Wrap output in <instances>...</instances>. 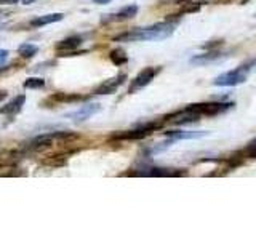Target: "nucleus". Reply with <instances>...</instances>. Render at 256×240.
Wrapping results in <instances>:
<instances>
[{"mask_svg": "<svg viewBox=\"0 0 256 240\" xmlns=\"http://www.w3.org/2000/svg\"><path fill=\"white\" fill-rule=\"evenodd\" d=\"M126 74H117L116 77H110L108 80H104L101 85H98L93 90L94 94H110V93H116L120 85L125 82Z\"/></svg>", "mask_w": 256, "mask_h": 240, "instance_id": "6e6552de", "label": "nucleus"}, {"mask_svg": "<svg viewBox=\"0 0 256 240\" xmlns=\"http://www.w3.org/2000/svg\"><path fill=\"white\" fill-rule=\"evenodd\" d=\"M8 54H10V53H8L6 50H4V48H0V64H4V62L8 60Z\"/></svg>", "mask_w": 256, "mask_h": 240, "instance_id": "aec40b11", "label": "nucleus"}, {"mask_svg": "<svg viewBox=\"0 0 256 240\" xmlns=\"http://www.w3.org/2000/svg\"><path fill=\"white\" fill-rule=\"evenodd\" d=\"M242 156H245L246 158H256V138L246 144V148L242 150Z\"/></svg>", "mask_w": 256, "mask_h": 240, "instance_id": "6ab92c4d", "label": "nucleus"}, {"mask_svg": "<svg viewBox=\"0 0 256 240\" xmlns=\"http://www.w3.org/2000/svg\"><path fill=\"white\" fill-rule=\"evenodd\" d=\"M109 60L116 64V66H124L128 61V54L124 48H114L110 53H109Z\"/></svg>", "mask_w": 256, "mask_h": 240, "instance_id": "2eb2a0df", "label": "nucleus"}, {"mask_svg": "<svg viewBox=\"0 0 256 240\" xmlns=\"http://www.w3.org/2000/svg\"><path fill=\"white\" fill-rule=\"evenodd\" d=\"M162 70V68L160 66H150V68H144L138 76H136L133 80H132V84L130 86H128V93H134V92H138L141 90V88H144L146 85H149L152 80H154L157 77L158 72Z\"/></svg>", "mask_w": 256, "mask_h": 240, "instance_id": "39448f33", "label": "nucleus"}, {"mask_svg": "<svg viewBox=\"0 0 256 240\" xmlns=\"http://www.w3.org/2000/svg\"><path fill=\"white\" fill-rule=\"evenodd\" d=\"M64 18L62 13H50V14H44V16H37L30 21V26L32 28H42L46 26V24H52V22H58Z\"/></svg>", "mask_w": 256, "mask_h": 240, "instance_id": "ddd939ff", "label": "nucleus"}, {"mask_svg": "<svg viewBox=\"0 0 256 240\" xmlns=\"http://www.w3.org/2000/svg\"><path fill=\"white\" fill-rule=\"evenodd\" d=\"M22 85L28 90H42V88H45V80L40 77H29L24 80Z\"/></svg>", "mask_w": 256, "mask_h": 240, "instance_id": "a211bd4d", "label": "nucleus"}, {"mask_svg": "<svg viewBox=\"0 0 256 240\" xmlns=\"http://www.w3.org/2000/svg\"><path fill=\"white\" fill-rule=\"evenodd\" d=\"M94 4H100V5H106V4H109L110 0H93Z\"/></svg>", "mask_w": 256, "mask_h": 240, "instance_id": "4be33fe9", "label": "nucleus"}, {"mask_svg": "<svg viewBox=\"0 0 256 240\" xmlns=\"http://www.w3.org/2000/svg\"><path fill=\"white\" fill-rule=\"evenodd\" d=\"M254 64V61H250L246 64H242L234 70H229V72H224V74L218 76L213 80V85L216 86H236L244 84L246 77H248V72L252 70V66Z\"/></svg>", "mask_w": 256, "mask_h": 240, "instance_id": "f03ea898", "label": "nucleus"}, {"mask_svg": "<svg viewBox=\"0 0 256 240\" xmlns=\"http://www.w3.org/2000/svg\"><path fill=\"white\" fill-rule=\"evenodd\" d=\"M50 100L56 102H77V101L86 100V96L77 94V93H54L50 96Z\"/></svg>", "mask_w": 256, "mask_h": 240, "instance_id": "4468645a", "label": "nucleus"}, {"mask_svg": "<svg viewBox=\"0 0 256 240\" xmlns=\"http://www.w3.org/2000/svg\"><path fill=\"white\" fill-rule=\"evenodd\" d=\"M24 102H26V94H18V96H14V98L8 101V102L5 104V106H2V109H0V114L5 116L6 118L13 120V118L22 110Z\"/></svg>", "mask_w": 256, "mask_h": 240, "instance_id": "1a4fd4ad", "label": "nucleus"}, {"mask_svg": "<svg viewBox=\"0 0 256 240\" xmlns=\"http://www.w3.org/2000/svg\"><path fill=\"white\" fill-rule=\"evenodd\" d=\"M18 2H20V0H0V4H2V5H14Z\"/></svg>", "mask_w": 256, "mask_h": 240, "instance_id": "412c9836", "label": "nucleus"}, {"mask_svg": "<svg viewBox=\"0 0 256 240\" xmlns=\"http://www.w3.org/2000/svg\"><path fill=\"white\" fill-rule=\"evenodd\" d=\"M18 53L21 58L24 60H29V58H34V56L38 53V46L34 44H22L18 46Z\"/></svg>", "mask_w": 256, "mask_h": 240, "instance_id": "dca6fc26", "label": "nucleus"}, {"mask_svg": "<svg viewBox=\"0 0 256 240\" xmlns=\"http://www.w3.org/2000/svg\"><path fill=\"white\" fill-rule=\"evenodd\" d=\"M248 2V0H242V4H246Z\"/></svg>", "mask_w": 256, "mask_h": 240, "instance_id": "393cba45", "label": "nucleus"}, {"mask_svg": "<svg viewBox=\"0 0 256 240\" xmlns=\"http://www.w3.org/2000/svg\"><path fill=\"white\" fill-rule=\"evenodd\" d=\"M162 126L160 122H149V124H142V125H138L133 130H128V132H124V133H117L114 134V138L117 140H142L149 136L152 132L158 130V128Z\"/></svg>", "mask_w": 256, "mask_h": 240, "instance_id": "20e7f679", "label": "nucleus"}, {"mask_svg": "<svg viewBox=\"0 0 256 240\" xmlns=\"http://www.w3.org/2000/svg\"><path fill=\"white\" fill-rule=\"evenodd\" d=\"M176 28V21H164L152 24L148 28H138L133 30H128L125 34L117 36L116 42H140V40H164L170 37Z\"/></svg>", "mask_w": 256, "mask_h": 240, "instance_id": "f257e3e1", "label": "nucleus"}, {"mask_svg": "<svg viewBox=\"0 0 256 240\" xmlns=\"http://www.w3.org/2000/svg\"><path fill=\"white\" fill-rule=\"evenodd\" d=\"M2 70H4V69H2V68H0V74H2Z\"/></svg>", "mask_w": 256, "mask_h": 240, "instance_id": "a878e982", "label": "nucleus"}, {"mask_svg": "<svg viewBox=\"0 0 256 240\" xmlns=\"http://www.w3.org/2000/svg\"><path fill=\"white\" fill-rule=\"evenodd\" d=\"M216 60H220V53L218 52H208L205 54L194 56V58L190 60V62H194V64H206V62H212V61H216Z\"/></svg>", "mask_w": 256, "mask_h": 240, "instance_id": "f3484780", "label": "nucleus"}, {"mask_svg": "<svg viewBox=\"0 0 256 240\" xmlns=\"http://www.w3.org/2000/svg\"><path fill=\"white\" fill-rule=\"evenodd\" d=\"M6 98V92H4V90H0V102H2Z\"/></svg>", "mask_w": 256, "mask_h": 240, "instance_id": "b1692460", "label": "nucleus"}, {"mask_svg": "<svg viewBox=\"0 0 256 240\" xmlns=\"http://www.w3.org/2000/svg\"><path fill=\"white\" fill-rule=\"evenodd\" d=\"M232 108V102H221V101H213V102H197V104H190L186 109L194 112V114L200 117H214L224 114L226 110Z\"/></svg>", "mask_w": 256, "mask_h": 240, "instance_id": "7ed1b4c3", "label": "nucleus"}, {"mask_svg": "<svg viewBox=\"0 0 256 240\" xmlns=\"http://www.w3.org/2000/svg\"><path fill=\"white\" fill-rule=\"evenodd\" d=\"M138 5H128L124 6L122 10H118L117 13H110V14H104V18H101V22L106 24V22H120V21H126V20H132L133 16H136L138 13Z\"/></svg>", "mask_w": 256, "mask_h": 240, "instance_id": "9d476101", "label": "nucleus"}, {"mask_svg": "<svg viewBox=\"0 0 256 240\" xmlns=\"http://www.w3.org/2000/svg\"><path fill=\"white\" fill-rule=\"evenodd\" d=\"M138 176H178L182 174L181 172H176L173 168H160V166H146L142 172H136Z\"/></svg>", "mask_w": 256, "mask_h": 240, "instance_id": "9b49d317", "label": "nucleus"}, {"mask_svg": "<svg viewBox=\"0 0 256 240\" xmlns=\"http://www.w3.org/2000/svg\"><path fill=\"white\" fill-rule=\"evenodd\" d=\"M168 138H172L174 141L178 140H197V138H204L208 134V132H184V130H170L165 132Z\"/></svg>", "mask_w": 256, "mask_h": 240, "instance_id": "f8f14e48", "label": "nucleus"}, {"mask_svg": "<svg viewBox=\"0 0 256 240\" xmlns=\"http://www.w3.org/2000/svg\"><path fill=\"white\" fill-rule=\"evenodd\" d=\"M84 37L82 36H69L62 38L60 44H56V50L61 53V56H74V54H82L86 52H78L77 48L82 45Z\"/></svg>", "mask_w": 256, "mask_h": 240, "instance_id": "423d86ee", "label": "nucleus"}, {"mask_svg": "<svg viewBox=\"0 0 256 240\" xmlns=\"http://www.w3.org/2000/svg\"><path fill=\"white\" fill-rule=\"evenodd\" d=\"M34 2H37V0H21L22 5H30V4H34Z\"/></svg>", "mask_w": 256, "mask_h": 240, "instance_id": "5701e85b", "label": "nucleus"}, {"mask_svg": "<svg viewBox=\"0 0 256 240\" xmlns=\"http://www.w3.org/2000/svg\"><path fill=\"white\" fill-rule=\"evenodd\" d=\"M0 13H2V10H0Z\"/></svg>", "mask_w": 256, "mask_h": 240, "instance_id": "bb28decb", "label": "nucleus"}, {"mask_svg": "<svg viewBox=\"0 0 256 240\" xmlns=\"http://www.w3.org/2000/svg\"><path fill=\"white\" fill-rule=\"evenodd\" d=\"M100 110H101V104L100 102H88V104H85V106L80 108L78 110L69 112V114H66V117H69L70 120H74L76 124H80V122H85V120H88L92 116L98 114Z\"/></svg>", "mask_w": 256, "mask_h": 240, "instance_id": "0eeeda50", "label": "nucleus"}]
</instances>
